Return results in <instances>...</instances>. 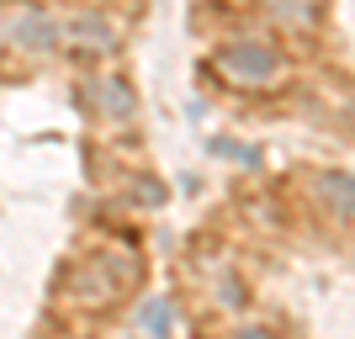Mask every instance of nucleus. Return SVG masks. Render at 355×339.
Masks as SVG:
<instances>
[{"instance_id": "obj_1", "label": "nucleus", "mask_w": 355, "mask_h": 339, "mask_svg": "<svg viewBox=\"0 0 355 339\" xmlns=\"http://www.w3.org/2000/svg\"><path fill=\"white\" fill-rule=\"evenodd\" d=\"M244 339H270V334H244Z\"/></svg>"}]
</instances>
